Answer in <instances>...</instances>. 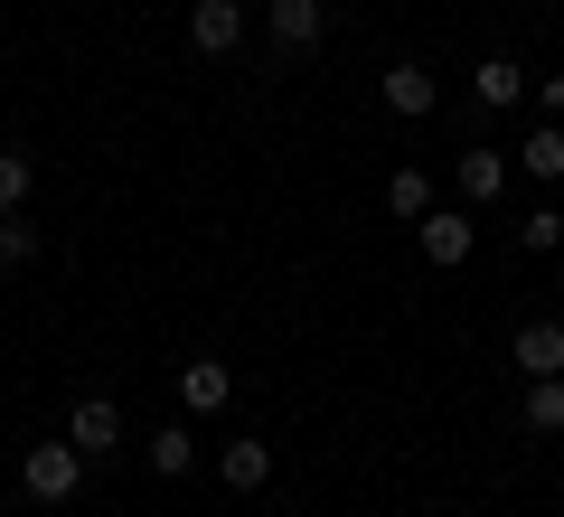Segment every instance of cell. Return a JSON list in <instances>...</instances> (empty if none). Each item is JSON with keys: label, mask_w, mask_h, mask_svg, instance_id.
<instances>
[{"label": "cell", "mask_w": 564, "mask_h": 517, "mask_svg": "<svg viewBox=\"0 0 564 517\" xmlns=\"http://www.w3.org/2000/svg\"><path fill=\"white\" fill-rule=\"evenodd\" d=\"M527 85H536V76H527L518 57H480V66H470V95L499 104V114H508V104H527Z\"/></svg>", "instance_id": "4fadbf2b"}, {"label": "cell", "mask_w": 564, "mask_h": 517, "mask_svg": "<svg viewBox=\"0 0 564 517\" xmlns=\"http://www.w3.org/2000/svg\"><path fill=\"white\" fill-rule=\"evenodd\" d=\"M518 414H527V433H545V442H555V433H564V377H527Z\"/></svg>", "instance_id": "5bb4252c"}, {"label": "cell", "mask_w": 564, "mask_h": 517, "mask_svg": "<svg viewBox=\"0 0 564 517\" xmlns=\"http://www.w3.org/2000/svg\"><path fill=\"white\" fill-rule=\"evenodd\" d=\"M85 489V452H76V442H29V452H20V498H29V508H66V498H76Z\"/></svg>", "instance_id": "6da1fadb"}, {"label": "cell", "mask_w": 564, "mask_h": 517, "mask_svg": "<svg viewBox=\"0 0 564 517\" xmlns=\"http://www.w3.org/2000/svg\"><path fill=\"white\" fill-rule=\"evenodd\" d=\"M263 29H273L282 57H302V47L329 39V0H263Z\"/></svg>", "instance_id": "5b68a950"}, {"label": "cell", "mask_w": 564, "mask_h": 517, "mask_svg": "<svg viewBox=\"0 0 564 517\" xmlns=\"http://www.w3.org/2000/svg\"><path fill=\"white\" fill-rule=\"evenodd\" d=\"M508 170H518L508 151H489V141H470V151L452 160V189H462V207H499V198H508Z\"/></svg>", "instance_id": "277c9868"}, {"label": "cell", "mask_w": 564, "mask_h": 517, "mask_svg": "<svg viewBox=\"0 0 564 517\" xmlns=\"http://www.w3.org/2000/svg\"><path fill=\"white\" fill-rule=\"evenodd\" d=\"M245 10H263V0H245Z\"/></svg>", "instance_id": "ffe728a7"}, {"label": "cell", "mask_w": 564, "mask_h": 517, "mask_svg": "<svg viewBox=\"0 0 564 517\" xmlns=\"http://www.w3.org/2000/svg\"><path fill=\"white\" fill-rule=\"evenodd\" d=\"M518 245H527V255H555V245H564V207H527V217H518Z\"/></svg>", "instance_id": "e0dca14e"}, {"label": "cell", "mask_w": 564, "mask_h": 517, "mask_svg": "<svg viewBox=\"0 0 564 517\" xmlns=\"http://www.w3.org/2000/svg\"><path fill=\"white\" fill-rule=\"evenodd\" d=\"M39 226H29V207H10V217H0V273H20V263H39Z\"/></svg>", "instance_id": "2e32d148"}, {"label": "cell", "mask_w": 564, "mask_h": 517, "mask_svg": "<svg viewBox=\"0 0 564 517\" xmlns=\"http://www.w3.org/2000/svg\"><path fill=\"white\" fill-rule=\"evenodd\" d=\"M0 217H10V207H0Z\"/></svg>", "instance_id": "44dd1931"}, {"label": "cell", "mask_w": 564, "mask_h": 517, "mask_svg": "<svg viewBox=\"0 0 564 517\" xmlns=\"http://www.w3.org/2000/svg\"><path fill=\"white\" fill-rule=\"evenodd\" d=\"M386 217L423 226V217H433V180H423V170H395V180H386Z\"/></svg>", "instance_id": "9a60e30c"}, {"label": "cell", "mask_w": 564, "mask_h": 517, "mask_svg": "<svg viewBox=\"0 0 564 517\" xmlns=\"http://www.w3.org/2000/svg\"><path fill=\"white\" fill-rule=\"evenodd\" d=\"M217 480H226L236 498H254L263 480H273V442H263V433H236V442H217Z\"/></svg>", "instance_id": "9c48e42d"}, {"label": "cell", "mask_w": 564, "mask_h": 517, "mask_svg": "<svg viewBox=\"0 0 564 517\" xmlns=\"http://www.w3.org/2000/svg\"><path fill=\"white\" fill-rule=\"evenodd\" d=\"M527 95H536V114H545V122H564V76H536Z\"/></svg>", "instance_id": "d6986e66"}, {"label": "cell", "mask_w": 564, "mask_h": 517, "mask_svg": "<svg viewBox=\"0 0 564 517\" xmlns=\"http://www.w3.org/2000/svg\"><path fill=\"white\" fill-rule=\"evenodd\" d=\"M188 47L198 57H236L245 47V0H198L188 10Z\"/></svg>", "instance_id": "52a82bcc"}, {"label": "cell", "mask_w": 564, "mask_h": 517, "mask_svg": "<svg viewBox=\"0 0 564 517\" xmlns=\"http://www.w3.org/2000/svg\"><path fill=\"white\" fill-rule=\"evenodd\" d=\"M508 358H518V377H564V320H518Z\"/></svg>", "instance_id": "ba28073f"}, {"label": "cell", "mask_w": 564, "mask_h": 517, "mask_svg": "<svg viewBox=\"0 0 564 517\" xmlns=\"http://www.w3.org/2000/svg\"><path fill=\"white\" fill-rule=\"evenodd\" d=\"M508 160H518V170H527L536 189H555V180H564V122H545V114H536V132H527Z\"/></svg>", "instance_id": "7c38bea8"}, {"label": "cell", "mask_w": 564, "mask_h": 517, "mask_svg": "<svg viewBox=\"0 0 564 517\" xmlns=\"http://www.w3.org/2000/svg\"><path fill=\"white\" fill-rule=\"evenodd\" d=\"M141 471L151 480H188L198 471V433H188V423H161V433L141 442Z\"/></svg>", "instance_id": "8fae6325"}, {"label": "cell", "mask_w": 564, "mask_h": 517, "mask_svg": "<svg viewBox=\"0 0 564 517\" xmlns=\"http://www.w3.org/2000/svg\"><path fill=\"white\" fill-rule=\"evenodd\" d=\"M180 405L188 414H226V405H236V367L226 358H188L180 367Z\"/></svg>", "instance_id": "30bf717a"}, {"label": "cell", "mask_w": 564, "mask_h": 517, "mask_svg": "<svg viewBox=\"0 0 564 517\" xmlns=\"http://www.w3.org/2000/svg\"><path fill=\"white\" fill-rule=\"evenodd\" d=\"M377 104H386L395 122H433V114H443V76L404 57V66H386V76H377Z\"/></svg>", "instance_id": "7a4b0ae2"}, {"label": "cell", "mask_w": 564, "mask_h": 517, "mask_svg": "<svg viewBox=\"0 0 564 517\" xmlns=\"http://www.w3.org/2000/svg\"><path fill=\"white\" fill-rule=\"evenodd\" d=\"M29 189H39V160H29V151H0V207H29Z\"/></svg>", "instance_id": "ac0fdd59"}, {"label": "cell", "mask_w": 564, "mask_h": 517, "mask_svg": "<svg viewBox=\"0 0 564 517\" xmlns=\"http://www.w3.org/2000/svg\"><path fill=\"white\" fill-rule=\"evenodd\" d=\"M66 442H76L85 461L122 452V405H113V396H76V405H66Z\"/></svg>", "instance_id": "8992f818"}, {"label": "cell", "mask_w": 564, "mask_h": 517, "mask_svg": "<svg viewBox=\"0 0 564 517\" xmlns=\"http://www.w3.org/2000/svg\"><path fill=\"white\" fill-rule=\"evenodd\" d=\"M470 236H480V226H470V207H433V217L414 226V245H423V263H433V273H462V263H470Z\"/></svg>", "instance_id": "3957f363"}]
</instances>
